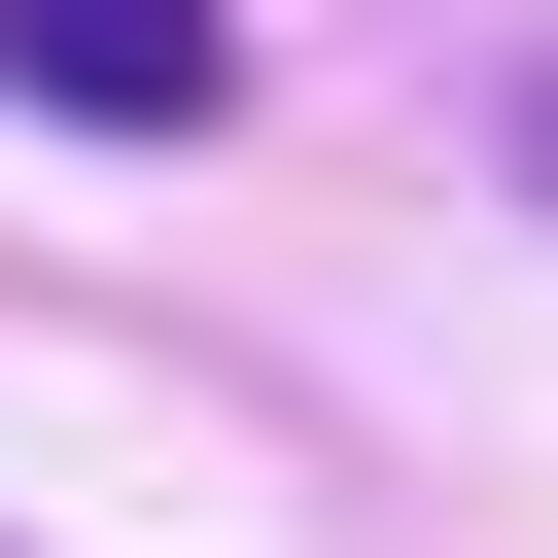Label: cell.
I'll return each instance as SVG.
<instances>
[{
    "instance_id": "7a4b0ae2",
    "label": "cell",
    "mask_w": 558,
    "mask_h": 558,
    "mask_svg": "<svg viewBox=\"0 0 558 558\" xmlns=\"http://www.w3.org/2000/svg\"><path fill=\"white\" fill-rule=\"evenodd\" d=\"M488 140H523V209H558V35H523V105H488Z\"/></svg>"
},
{
    "instance_id": "6da1fadb",
    "label": "cell",
    "mask_w": 558,
    "mask_h": 558,
    "mask_svg": "<svg viewBox=\"0 0 558 558\" xmlns=\"http://www.w3.org/2000/svg\"><path fill=\"white\" fill-rule=\"evenodd\" d=\"M209 70H244L209 0H0V105H105V140H174Z\"/></svg>"
}]
</instances>
